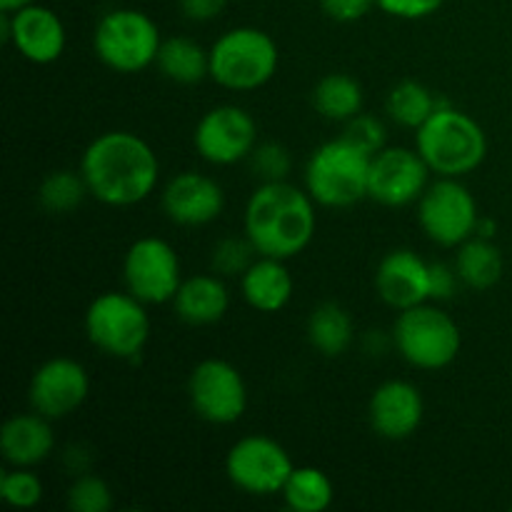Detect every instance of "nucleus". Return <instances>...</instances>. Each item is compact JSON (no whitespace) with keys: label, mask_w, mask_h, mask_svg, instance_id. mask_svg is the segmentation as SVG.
I'll use <instances>...</instances> for the list:
<instances>
[{"label":"nucleus","mask_w":512,"mask_h":512,"mask_svg":"<svg viewBox=\"0 0 512 512\" xmlns=\"http://www.w3.org/2000/svg\"><path fill=\"white\" fill-rule=\"evenodd\" d=\"M378 5L375 0H320V8L335 23H355V20L365 18L370 8Z\"/></svg>","instance_id":"nucleus-36"},{"label":"nucleus","mask_w":512,"mask_h":512,"mask_svg":"<svg viewBox=\"0 0 512 512\" xmlns=\"http://www.w3.org/2000/svg\"><path fill=\"white\" fill-rule=\"evenodd\" d=\"M428 178L430 168L418 150L385 145L370 160L368 198L385 208H405L423 198Z\"/></svg>","instance_id":"nucleus-14"},{"label":"nucleus","mask_w":512,"mask_h":512,"mask_svg":"<svg viewBox=\"0 0 512 512\" xmlns=\"http://www.w3.org/2000/svg\"><path fill=\"white\" fill-rule=\"evenodd\" d=\"M225 190L218 180L198 170L173 175L163 188V210L175 225L200 228L223 215Z\"/></svg>","instance_id":"nucleus-17"},{"label":"nucleus","mask_w":512,"mask_h":512,"mask_svg":"<svg viewBox=\"0 0 512 512\" xmlns=\"http://www.w3.org/2000/svg\"><path fill=\"white\" fill-rule=\"evenodd\" d=\"M0 30H3L5 43L13 45L25 60L35 65H50L60 60L68 43V33L55 13L48 5L30 3L25 8L13 10V13H0Z\"/></svg>","instance_id":"nucleus-15"},{"label":"nucleus","mask_w":512,"mask_h":512,"mask_svg":"<svg viewBox=\"0 0 512 512\" xmlns=\"http://www.w3.org/2000/svg\"><path fill=\"white\" fill-rule=\"evenodd\" d=\"M160 28L148 13L135 8H115L98 20L93 30V50L105 68L133 75L155 65L160 53Z\"/></svg>","instance_id":"nucleus-6"},{"label":"nucleus","mask_w":512,"mask_h":512,"mask_svg":"<svg viewBox=\"0 0 512 512\" xmlns=\"http://www.w3.org/2000/svg\"><path fill=\"white\" fill-rule=\"evenodd\" d=\"M190 408L210 425L238 423L248 408V385L233 363L220 358L200 360L188 378Z\"/></svg>","instance_id":"nucleus-12"},{"label":"nucleus","mask_w":512,"mask_h":512,"mask_svg":"<svg viewBox=\"0 0 512 512\" xmlns=\"http://www.w3.org/2000/svg\"><path fill=\"white\" fill-rule=\"evenodd\" d=\"M90 198L110 208H130L153 195L160 160L148 140L130 130H108L90 140L80 158Z\"/></svg>","instance_id":"nucleus-1"},{"label":"nucleus","mask_w":512,"mask_h":512,"mask_svg":"<svg viewBox=\"0 0 512 512\" xmlns=\"http://www.w3.org/2000/svg\"><path fill=\"white\" fill-rule=\"evenodd\" d=\"M43 480L30 468H13L0 478V498L18 510H30L43 500Z\"/></svg>","instance_id":"nucleus-30"},{"label":"nucleus","mask_w":512,"mask_h":512,"mask_svg":"<svg viewBox=\"0 0 512 512\" xmlns=\"http://www.w3.org/2000/svg\"><path fill=\"white\" fill-rule=\"evenodd\" d=\"M175 315L188 325H215L225 318L230 308V293L223 278L215 275H193L185 278L173 298Z\"/></svg>","instance_id":"nucleus-22"},{"label":"nucleus","mask_w":512,"mask_h":512,"mask_svg":"<svg viewBox=\"0 0 512 512\" xmlns=\"http://www.w3.org/2000/svg\"><path fill=\"white\" fill-rule=\"evenodd\" d=\"M155 65L173 83L195 85L210 78V50L195 43L193 38L175 35V38L163 40Z\"/></svg>","instance_id":"nucleus-24"},{"label":"nucleus","mask_w":512,"mask_h":512,"mask_svg":"<svg viewBox=\"0 0 512 512\" xmlns=\"http://www.w3.org/2000/svg\"><path fill=\"white\" fill-rule=\"evenodd\" d=\"M278 65V43L253 25L225 30L210 45V78L235 93H250L268 85L278 73Z\"/></svg>","instance_id":"nucleus-5"},{"label":"nucleus","mask_w":512,"mask_h":512,"mask_svg":"<svg viewBox=\"0 0 512 512\" xmlns=\"http://www.w3.org/2000/svg\"><path fill=\"white\" fill-rule=\"evenodd\" d=\"M438 105L440 100L435 98L428 85L418 83V80H400L388 93L385 108H388V115L395 123L403 125V128L418 130L438 110Z\"/></svg>","instance_id":"nucleus-28"},{"label":"nucleus","mask_w":512,"mask_h":512,"mask_svg":"<svg viewBox=\"0 0 512 512\" xmlns=\"http://www.w3.org/2000/svg\"><path fill=\"white\" fill-rule=\"evenodd\" d=\"M35 3V0H0V10H5V13H13V10H20L25 8V5Z\"/></svg>","instance_id":"nucleus-40"},{"label":"nucleus","mask_w":512,"mask_h":512,"mask_svg":"<svg viewBox=\"0 0 512 512\" xmlns=\"http://www.w3.org/2000/svg\"><path fill=\"white\" fill-rule=\"evenodd\" d=\"M383 13L400 20H423L438 13L445 0H375Z\"/></svg>","instance_id":"nucleus-35"},{"label":"nucleus","mask_w":512,"mask_h":512,"mask_svg":"<svg viewBox=\"0 0 512 512\" xmlns=\"http://www.w3.org/2000/svg\"><path fill=\"white\" fill-rule=\"evenodd\" d=\"M90 378L73 358H50L38 365L28 385L30 410L50 420L68 418L88 400Z\"/></svg>","instance_id":"nucleus-16"},{"label":"nucleus","mask_w":512,"mask_h":512,"mask_svg":"<svg viewBox=\"0 0 512 512\" xmlns=\"http://www.w3.org/2000/svg\"><path fill=\"white\" fill-rule=\"evenodd\" d=\"M415 150L440 178H465L488 158L483 125L440 100L438 110L415 130Z\"/></svg>","instance_id":"nucleus-3"},{"label":"nucleus","mask_w":512,"mask_h":512,"mask_svg":"<svg viewBox=\"0 0 512 512\" xmlns=\"http://www.w3.org/2000/svg\"><path fill=\"white\" fill-rule=\"evenodd\" d=\"M55 450L50 418L40 413H18L5 420L0 430V453L13 468H35Z\"/></svg>","instance_id":"nucleus-20"},{"label":"nucleus","mask_w":512,"mask_h":512,"mask_svg":"<svg viewBox=\"0 0 512 512\" xmlns=\"http://www.w3.org/2000/svg\"><path fill=\"white\" fill-rule=\"evenodd\" d=\"M355 338V325L348 310L338 303H323L310 313L308 340L323 358H340L348 353Z\"/></svg>","instance_id":"nucleus-25"},{"label":"nucleus","mask_w":512,"mask_h":512,"mask_svg":"<svg viewBox=\"0 0 512 512\" xmlns=\"http://www.w3.org/2000/svg\"><path fill=\"white\" fill-rule=\"evenodd\" d=\"M85 335L100 353L118 360H135L150 338L145 303L128 290L100 293L85 310Z\"/></svg>","instance_id":"nucleus-8"},{"label":"nucleus","mask_w":512,"mask_h":512,"mask_svg":"<svg viewBox=\"0 0 512 512\" xmlns=\"http://www.w3.org/2000/svg\"><path fill=\"white\" fill-rule=\"evenodd\" d=\"M370 160L365 150L348 138L318 145L305 163V190L323 208H353L368 198Z\"/></svg>","instance_id":"nucleus-4"},{"label":"nucleus","mask_w":512,"mask_h":512,"mask_svg":"<svg viewBox=\"0 0 512 512\" xmlns=\"http://www.w3.org/2000/svg\"><path fill=\"white\" fill-rule=\"evenodd\" d=\"M253 243L248 238H225L215 245L213 250V273L220 278H233V275H243L253 263Z\"/></svg>","instance_id":"nucleus-33"},{"label":"nucleus","mask_w":512,"mask_h":512,"mask_svg":"<svg viewBox=\"0 0 512 512\" xmlns=\"http://www.w3.org/2000/svg\"><path fill=\"white\" fill-rule=\"evenodd\" d=\"M475 235H480V238H493V235H495L493 220L483 218V215H480V223H478V230H475Z\"/></svg>","instance_id":"nucleus-39"},{"label":"nucleus","mask_w":512,"mask_h":512,"mask_svg":"<svg viewBox=\"0 0 512 512\" xmlns=\"http://www.w3.org/2000/svg\"><path fill=\"white\" fill-rule=\"evenodd\" d=\"M280 495L295 512H325L333 505L335 488L325 470L315 465H295Z\"/></svg>","instance_id":"nucleus-27"},{"label":"nucleus","mask_w":512,"mask_h":512,"mask_svg":"<svg viewBox=\"0 0 512 512\" xmlns=\"http://www.w3.org/2000/svg\"><path fill=\"white\" fill-rule=\"evenodd\" d=\"M125 290L145 305L173 303L175 293L183 285V268L173 245L163 238L135 240L123 258Z\"/></svg>","instance_id":"nucleus-11"},{"label":"nucleus","mask_w":512,"mask_h":512,"mask_svg":"<svg viewBox=\"0 0 512 512\" xmlns=\"http://www.w3.org/2000/svg\"><path fill=\"white\" fill-rule=\"evenodd\" d=\"M293 468L288 450L268 435H245L228 450V458H225V473L230 483L240 493L255 495V498L283 493Z\"/></svg>","instance_id":"nucleus-10"},{"label":"nucleus","mask_w":512,"mask_h":512,"mask_svg":"<svg viewBox=\"0 0 512 512\" xmlns=\"http://www.w3.org/2000/svg\"><path fill=\"white\" fill-rule=\"evenodd\" d=\"M453 265L460 283L478 293L495 288L505 270V260L498 245L493 243V238H480V235H473L463 245H458Z\"/></svg>","instance_id":"nucleus-23"},{"label":"nucleus","mask_w":512,"mask_h":512,"mask_svg":"<svg viewBox=\"0 0 512 512\" xmlns=\"http://www.w3.org/2000/svg\"><path fill=\"white\" fill-rule=\"evenodd\" d=\"M343 138H348L350 143L358 145V148L365 150L368 155H375L385 148L388 135H385L383 120L368 113H358L355 118H350L348 123H345Z\"/></svg>","instance_id":"nucleus-34"},{"label":"nucleus","mask_w":512,"mask_h":512,"mask_svg":"<svg viewBox=\"0 0 512 512\" xmlns=\"http://www.w3.org/2000/svg\"><path fill=\"white\" fill-rule=\"evenodd\" d=\"M68 508L73 512H108L113 508L110 485L98 475H78L68 490Z\"/></svg>","instance_id":"nucleus-31"},{"label":"nucleus","mask_w":512,"mask_h":512,"mask_svg":"<svg viewBox=\"0 0 512 512\" xmlns=\"http://www.w3.org/2000/svg\"><path fill=\"white\" fill-rule=\"evenodd\" d=\"M228 0H180V10L193 23H208L225 10Z\"/></svg>","instance_id":"nucleus-38"},{"label":"nucleus","mask_w":512,"mask_h":512,"mask_svg":"<svg viewBox=\"0 0 512 512\" xmlns=\"http://www.w3.org/2000/svg\"><path fill=\"white\" fill-rule=\"evenodd\" d=\"M423 415V395L408 380H388L370 395V428L385 440H408L423 425Z\"/></svg>","instance_id":"nucleus-18"},{"label":"nucleus","mask_w":512,"mask_h":512,"mask_svg":"<svg viewBox=\"0 0 512 512\" xmlns=\"http://www.w3.org/2000/svg\"><path fill=\"white\" fill-rule=\"evenodd\" d=\"M363 85L348 73H328L313 88V108L333 123H348L363 110Z\"/></svg>","instance_id":"nucleus-26"},{"label":"nucleus","mask_w":512,"mask_h":512,"mask_svg":"<svg viewBox=\"0 0 512 512\" xmlns=\"http://www.w3.org/2000/svg\"><path fill=\"white\" fill-rule=\"evenodd\" d=\"M423 233L443 248H458L478 230V200L460 178H440L418 200Z\"/></svg>","instance_id":"nucleus-9"},{"label":"nucleus","mask_w":512,"mask_h":512,"mask_svg":"<svg viewBox=\"0 0 512 512\" xmlns=\"http://www.w3.org/2000/svg\"><path fill=\"white\" fill-rule=\"evenodd\" d=\"M250 168L258 175L263 183H278V180H288L290 170H293V158L290 150L280 143H260L250 153Z\"/></svg>","instance_id":"nucleus-32"},{"label":"nucleus","mask_w":512,"mask_h":512,"mask_svg":"<svg viewBox=\"0 0 512 512\" xmlns=\"http://www.w3.org/2000/svg\"><path fill=\"white\" fill-rule=\"evenodd\" d=\"M375 290L390 308L408 310L430 300V263L415 250L398 248L385 253L375 270Z\"/></svg>","instance_id":"nucleus-19"},{"label":"nucleus","mask_w":512,"mask_h":512,"mask_svg":"<svg viewBox=\"0 0 512 512\" xmlns=\"http://www.w3.org/2000/svg\"><path fill=\"white\" fill-rule=\"evenodd\" d=\"M458 273H455V265L445 263H430V300L435 303H445L455 295L458 290Z\"/></svg>","instance_id":"nucleus-37"},{"label":"nucleus","mask_w":512,"mask_h":512,"mask_svg":"<svg viewBox=\"0 0 512 512\" xmlns=\"http://www.w3.org/2000/svg\"><path fill=\"white\" fill-rule=\"evenodd\" d=\"M393 343L408 365L418 370H443L455 363L463 348L458 323L438 305L420 303L400 310L393 325Z\"/></svg>","instance_id":"nucleus-7"},{"label":"nucleus","mask_w":512,"mask_h":512,"mask_svg":"<svg viewBox=\"0 0 512 512\" xmlns=\"http://www.w3.org/2000/svg\"><path fill=\"white\" fill-rule=\"evenodd\" d=\"M243 225L255 253L290 260L313 243L315 200L288 180L260 183L245 205Z\"/></svg>","instance_id":"nucleus-2"},{"label":"nucleus","mask_w":512,"mask_h":512,"mask_svg":"<svg viewBox=\"0 0 512 512\" xmlns=\"http://www.w3.org/2000/svg\"><path fill=\"white\" fill-rule=\"evenodd\" d=\"M240 290L245 303L258 313H280L293 298V275L285 260L260 255L240 275Z\"/></svg>","instance_id":"nucleus-21"},{"label":"nucleus","mask_w":512,"mask_h":512,"mask_svg":"<svg viewBox=\"0 0 512 512\" xmlns=\"http://www.w3.org/2000/svg\"><path fill=\"white\" fill-rule=\"evenodd\" d=\"M193 145L205 163L235 165L258 145V123L240 105H215L195 125Z\"/></svg>","instance_id":"nucleus-13"},{"label":"nucleus","mask_w":512,"mask_h":512,"mask_svg":"<svg viewBox=\"0 0 512 512\" xmlns=\"http://www.w3.org/2000/svg\"><path fill=\"white\" fill-rule=\"evenodd\" d=\"M88 185L83 173L75 170H53L38 188V203L50 215H68L88 198Z\"/></svg>","instance_id":"nucleus-29"}]
</instances>
